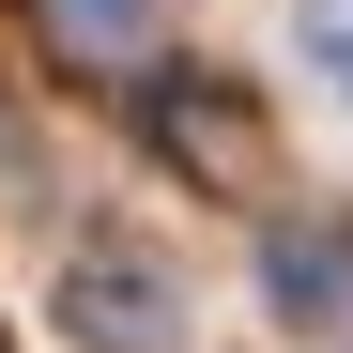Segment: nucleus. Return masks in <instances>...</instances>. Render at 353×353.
Masks as SVG:
<instances>
[{
  "label": "nucleus",
  "mask_w": 353,
  "mask_h": 353,
  "mask_svg": "<svg viewBox=\"0 0 353 353\" xmlns=\"http://www.w3.org/2000/svg\"><path fill=\"white\" fill-rule=\"evenodd\" d=\"M139 154L169 185H200V200H261L276 185V123H261V92L230 62H154L139 77Z\"/></svg>",
  "instance_id": "nucleus-1"
},
{
  "label": "nucleus",
  "mask_w": 353,
  "mask_h": 353,
  "mask_svg": "<svg viewBox=\"0 0 353 353\" xmlns=\"http://www.w3.org/2000/svg\"><path fill=\"white\" fill-rule=\"evenodd\" d=\"M0 353H16V338H0Z\"/></svg>",
  "instance_id": "nucleus-6"
},
{
  "label": "nucleus",
  "mask_w": 353,
  "mask_h": 353,
  "mask_svg": "<svg viewBox=\"0 0 353 353\" xmlns=\"http://www.w3.org/2000/svg\"><path fill=\"white\" fill-rule=\"evenodd\" d=\"M292 46H307V77L353 108V0H292Z\"/></svg>",
  "instance_id": "nucleus-5"
},
{
  "label": "nucleus",
  "mask_w": 353,
  "mask_h": 353,
  "mask_svg": "<svg viewBox=\"0 0 353 353\" xmlns=\"http://www.w3.org/2000/svg\"><path fill=\"white\" fill-rule=\"evenodd\" d=\"M46 46H77V62H139L154 46V0H31Z\"/></svg>",
  "instance_id": "nucleus-4"
},
{
  "label": "nucleus",
  "mask_w": 353,
  "mask_h": 353,
  "mask_svg": "<svg viewBox=\"0 0 353 353\" xmlns=\"http://www.w3.org/2000/svg\"><path fill=\"white\" fill-rule=\"evenodd\" d=\"M261 292H276V323H353V230H307V215H292L261 246Z\"/></svg>",
  "instance_id": "nucleus-3"
},
{
  "label": "nucleus",
  "mask_w": 353,
  "mask_h": 353,
  "mask_svg": "<svg viewBox=\"0 0 353 353\" xmlns=\"http://www.w3.org/2000/svg\"><path fill=\"white\" fill-rule=\"evenodd\" d=\"M169 323H185L169 261H139V246H77L62 261V338L77 353H169Z\"/></svg>",
  "instance_id": "nucleus-2"
}]
</instances>
